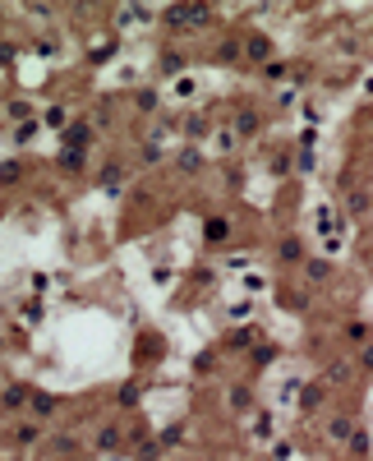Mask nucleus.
<instances>
[{
    "instance_id": "obj_14",
    "label": "nucleus",
    "mask_w": 373,
    "mask_h": 461,
    "mask_svg": "<svg viewBox=\"0 0 373 461\" xmlns=\"http://www.w3.org/2000/svg\"><path fill=\"white\" fill-rule=\"evenodd\" d=\"M327 383H350V365H327V374H322V388Z\"/></svg>"
},
{
    "instance_id": "obj_4",
    "label": "nucleus",
    "mask_w": 373,
    "mask_h": 461,
    "mask_svg": "<svg viewBox=\"0 0 373 461\" xmlns=\"http://www.w3.org/2000/svg\"><path fill=\"white\" fill-rule=\"evenodd\" d=\"M327 434L337 438V443H350V434H355V420H350V415H332Z\"/></svg>"
},
{
    "instance_id": "obj_18",
    "label": "nucleus",
    "mask_w": 373,
    "mask_h": 461,
    "mask_svg": "<svg viewBox=\"0 0 373 461\" xmlns=\"http://www.w3.org/2000/svg\"><path fill=\"white\" fill-rule=\"evenodd\" d=\"M61 166H65V171H78V166H83V152L65 148V152H61Z\"/></svg>"
},
{
    "instance_id": "obj_25",
    "label": "nucleus",
    "mask_w": 373,
    "mask_h": 461,
    "mask_svg": "<svg viewBox=\"0 0 373 461\" xmlns=\"http://www.w3.org/2000/svg\"><path fill=\"white\" fill-rule=\"evenodd\" d=\"M139 111H157V93H139Z\"/></svg>"
},
{
    "instance_id": "obj_23",
    "label": "nucleus",
    "mask_w": 373,
    "mask_h": 461,
    "mask_svg": "<svg viewBox=\"0 0 373 461\" xmlns=\"http://www.w3.org/2000/svg\"><path fill=\"white\" fill-rule=\"evenodd\" d=\"M134 401H139V388L125 383V388H120V406H134Z\"/></svg>"
},
{
    "instance_id": "obj_6",
    "label": "nucleus",
    "mask_w": 373,
    "mask_h": 461,
    "mask_svg": "<svg viewBox=\"0 0 373 461\" xmlns=\"http://www.w3.org/2000/svg\"><path fill=\"white\" fill-rule=\"evenodd\" d=\"M240 51H244V56H249V61H268V51H272V42H268V37H258V33H253V37H249V42H244V46H240Z\"/></svg>"
},
{
    "instance_id": "obj_3",
    "label": "nucleus",
    "mask_w": 373,
    "mask_h": 461,
    "mask_svg": "<svg viewBox=\"0 0 373 461\" xmlns=\"http://www.w3.org/2000/svg\"><path fill=\"white\" fill-rule=\"evenodd\" d=\"M88 143H93V130H88V125H70V130H65V148L83 152Z\"/></svg>"
},
{
    "instance_id": "obj_24",
    "label": "nucleus",
    "mask_w": 373,
    "mask_h": 461,
    "mask_svg": "<svg viewBox=\"0 0 373 461\" xmlns=\"http://www.w3.org/2000/svg\"><path fill=\"white\" fill-rule=\"evenodd\" d=\"M346 337H350V341H364V337H369V328H364V323H350Z\"/></svg>"
},
{
    "instance_id": "obj_13",
    "label": "nucleus",
    "mask_w": 373,
    "mask_h": 461,
    "mask_svg": "<svg viewBox=\"0 0 373 461\" xmlns=\"http://www.w3.org/2000/svg\"><path fill=\"white\" fill-rule=\"evenodd\" d=\"M175 162H180V171H189V175H199V171H203V157L194 152V148H184L180 157H175Z\"/></svg>"
},
{
    "instance_id": "obj_11",
    "label": "nucleus",
    "mask_w": 373,
    "mask_h": 461,
    "mask_svg": "<svg viewBox=\"0 0 373 461\" xmlns=\"http://www.w3.org/2000/svg\"><path fill=\"white\" fill-rule=\"evenodd\" d=\"M281 259H286V263H304V244L295 240V235H286V240H281Z\"/></svg>"
},
{
    "instance_id": "obj_17",
    "label": "nucleus",
    "mask_w": 373,
    "mask_h": 461,
    "mask_svg": "<svg viewBox=\"0 0 373 461\" xmlns=\"http://www.w3.org/2000/svg\"><path fill=\"white\" fill-rule=\"evenodd\" d=\"M33 139H37V120H23L19 134H14V143H33Z\"/></svg>"
},
{
    "instance_id": "obj_22",
    "label": "nucleus",
    "mask_w": 373,
    "mask_h": 461,
    "mask_svg": "<svg viewBox=\"0 0 373 461\" xmlns=\"http://www.w3.org/2000/svg\"><path fill=\"white\" fill-rule=\"evenodd\" d=\"M240 56H244V51H240V42H226L221 51H217V61H240Z\"/></svg>"
},
{
    "instance_id": "obj_5",
    "label": "nucleus",
    "mask_w": 373,
    "mask_h": 461,
    "mask_svg": "<svg viewBox=\"0 0 373 461\" xmlns=\"http://www.w3.org/2000/svg\"><path fill=\"white\" fill-rule=\"evenodd\" d=\"M56 406H61V401H56L51 392H33V397H28V410H33V415H51Z\"/></svg>"
},
{
    "instance_id": "obj_19",
    "label": "nucleus",
    "mask_w": 373,
    "mask_h": 461,
    "mask_svg": "<svg viewBox=\"0 0 373 461\" xmlns=\"http://www.w3.org/2000/svg\"><path fill=\"white\" fill-rule=\"evenodd\" d=\"M253 434H258V438H272V415H268V410L253 420Z\"/></svg>"
},
{
    "instance_id": "obj_7",
    "label": "nucleus",
    "mask_w": 373,
    "mask_h": 461,
    "mask_svg": "<svg viewBox=\"0 0 373 461\" xmlns=\"http://www.w3.org/2000/svg\"><path fill=\"white\" fill-rule=\"evenodd\" d=\"M102 190L106 194H120L125 190V166H106V171H102Z\"/></svg>"
},
{
    "instance_id": "obj_16",
    "label": "nucleus",
    "mask_w": 373,
    "mask_h": 461,
    "mask_svg": "<svg viewBox=\"0 0 373 461\" xmlns=\"http://www.w3.org/2000/svg\"><path fill=\"white\" fill-rule=\"evenodd\" d=\"M350 452H355V457L369 452V434H364V429H355V434H350Z\"/></svg>"
},
{
    "instance_id": "obj_12",
    "label": "nucleus",
    "mask_w": 373,
    "mask_h": 461,
    "mask_svg": "<svg viewBox=\"0 0 373 461\" xmlns=\"http://www.w3.org/2000/svg\"><path fill=\"white\" fill-rule=\"evenodd\" d=\"M23 180V162H0V185H19Z\"/></svg>"
},
{
    "instance_id": "obj_10",
    "label": "nucleus",
    "mask_w": 373,
    "mask_h": 461,
    "mask_svg": "<svg viewBox=\"0 0 373 461\" xmlns=\"http://www.w3.org/2000/svg\"><path fill=\"white\" fill-rule=\"evenodd\" d=\"M125 443V434H120V429H102V434H97V447H102V452H115V447H120Z\"/></svg>"
},
{
    "instance_id": "obj_21",
    "label": "nucleus",
    "mask_w": 373,
    "mask_h": 461,
    "mask_svg": "<svg viewBox=\"0 0 373 461\" xmlns=\"http://www.w3.org/2000/svg\"><path fill=\"white\" fill-rule=\"evenodd\" d=\"M327 272H332V263H322V259H313V263H309V281H322Z\"/></svg>"
},
{
    "instance_id": "obj_20",
    "label": "nucleus",
    "mask_w": 373,
    "mask_h": 461,
    "mask_svg": "<svg viewBox=\"0 0 373 461\" xmlns=\"http://www.w3.org/2000/svg\"><path fill=\"white\" fill-rule=\"evenodd\" d=\"M162 70H166V74H180V70H184V61H180L175 51H166V56H162Z\"/></svg>"
},
{
    "instance_id": "obj_26",
    "label": "nucleus",
    "mask_w": 373,
    "mask_h": 461,
    "mask_svg": "<svg viewBox=\"0 0 373 461\" xmlns=\"http://www.w3.org/2000/svg\"><path fill=\"white\" fill-rule=\"evenodd\" d=\"M359 365H364V369H373V346H364V351H359Z\"/></svg>"
},
{
    "instance_id": "obj_15",
    "label": "nucleus",
    "mask_w": 373,
    "mask_h": 461,
    "mask_svg": "<svg viewBox=\"0 0 373 461\" xmlns=\"http://www.w3.org/2000/svg\"><path fill=\"white\" fill-rule=\"evenodd\" d=\"M14 438H19L23 447H33L37 438H42V425H19V429H14Z\"/></svg>"
},
{
    "instance_id": "obj_1",
    "label": "nucleus",
    "mask_w": 373,
    "mask_h": 461,
    "mask_svg": "<svg viewBox=\"0 0 373 461\" xmlns=\"http://www.w3.org/2000/svg\"><path fill=\"white\" fill-rule=\"evenodd\" d=\"M166 24L199 33V28H208V24H212V9H208V5H166Z\"/></svg>"
},
{
    "instance_id": "obj_8",
    "label": "nucleus",
    "mask_w": 373,
    "mask_h": 461,
    "mask_svg": "<svg viewBox=\"0 0 373 461\" xmlns=\"http://www.w3.org/2000/svg\"><path fill=\"white\" fill-rule=\"evenodd\" d=\"M322 392H327L322 383H309V388H300V406H304V410H318V406H322Z\"/></svg>"
},
{
    "instance_id": "obj_2",
    "label": "nucleus",
    "mask_w": 373,
    "mask_h": 461,
    "mask_svg": "<svg viewBox=\"0 0 373 461\" xmlns=\"http://www.w3.org/2000/svg\"><path fill=\"white\" fill-rule=\"evenodd\" d=\"M28 397H33V392H28L23 383H9L5 392H0V406H5V410H23V406H28Z\"/></svg>"
},
{
    "instance_id": "obj_9",
    "label": "nucleus",
    "mask_w": 373,
    "mask_h": 461,
    "mask_svg": "<svg viewBox=\"0 0 373 461\" xmlns=\"http://www.w3.org/2000/svg\"><path fill=\"white\" fill-rule=\"evenodd\" d=\"M203 235H208V244H217V240H226V235H231V222H226V217H208Z\"/></svg>"
}]
</instances>
